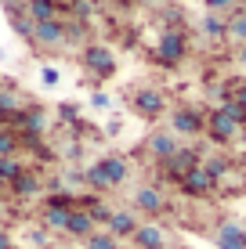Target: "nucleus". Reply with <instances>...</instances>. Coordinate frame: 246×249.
Segmentation results:
<instances>
[{"label": "nucleus", "instance_id": "1", "mask_svg": "<svg viewBox=\"0 0 246 249\" xmlns=\"http://www.w3.org/2000/svg\"><path fill=\"white\" fill-rule=\"evenodd\" d=\"M163 166H167V177H174V181H185V177H189L196 166H203V159H199L196 148H177L174 156L163 162Z\"/></svg>", "mask_w": 246, "mask_h": 249}, {"label": "nucleus", "instance_id": "2", "mask_svg": "<svg viewBox=\"0 0 246 249\" xmlns=\"http://www.w3.org/2000/svg\"><path fill=\"white\" fill-rule=\"evenodd\" d=\"M239 130H243V123H235V119L228 116V112H221V108H217V112H210V119H207V134L214 137L217 144H228Z\"/></svg>", "mask_w": 246, "mask_h": 249}, {"label": "nucleus", "instance_id": "3", "mask_svg": "<svg viewBox=\"0 0 246 249\" xmlns=\"http://www.w3.org/2000/svg\"><path fill=\"white\" fill-rule=\"evenodd\" d=\"M83 65H87L95 76H113V69H116V62H113V51H109V47H101V44H91L87 51H83Z\"/></svg>", "mask_w": 246, "mask_h": 249}, {"label": "nucleus", "instance_id": "4", "mask_svg": "<svg viewBox=\"0 0 246 249\" xmlns=\"http://www.w3.org/2000/svg\"><path fill=\"white\" fill-rule=\"evenodd\" d=\"M167 108V98L159 90H152V87H145V90H138L134 94V112L138 116H145V119H156L159 112Z\"/></svg>", "mask_w": 246, "mask_h": 249}, {"label": "nucleus", "instance_id": "5", "mask_svg": "<svg viewBox=\"0 0 246 249\" xmlns=\"http://www.w3.org/2000/svg\"><path fill=\"white\" fill-rule=\"evenodd\" d=\"M105 231L120 242V238H134V231H138V217H134L131 210H113V217H109Z\"/></svg>", "mask_w": 246, "mask_h": 249}, {"label": "nucleus", "instance_id": "6", "mask_svg": "<svg viewBox=\"0 0 246 249\" xmlns=\"http://www.w3.org/2000/svg\"><path fill=\"white\" fill-rule=\"evenodd\" d=\"M33 44L37 47H58V44H65V29H62V22H37L33 25Z\"/></svg>", "mask_w": 246, "mask_h": 249}, {"label": "nucleus", "instance_id": "7", "mask_svg": "<svg viewBox=\"0 0 246 249\" xmlns=\"http://www.w3.org/2000/svg\"><path fill=\"white\" fill-rule=\"evenodd\" d=\"M203 126H207V119H203L196 108H177L170 116V130L174 134H199Z\"/></svg>", "mask_w": 246, "mask_h": 249}, {"label": "nucleus", "instance_id": "8", "mask_svg": "<svg viewBox=\"0 0 246 249\" xmlns=\"http://www.w3.org/2000/svg\"><path fill=\"white\" fill-rule=\"evenodd\" d=\"M134 206H138V213H163L167 199H163V192H159V188L145 184V188H138V192H134Z\"/></svg>", "mask_w": 246, "mask_h": 249}, {"label": "nucleus", "instance_id": "9", "mask_svg": "<svg viewBox=\"0 0 246 249\" xmlns=\"http://www.w3.org/2000/svg\"><path fill=\"white\" fill-rule=\"evenodd\" d=\"M145 148L152 152V156H156L159 162H167V159H170L174 156V152H177V141H174V130H156V134H152L149 137V144H145Z\"/></svg>", "mask_w": 246, "mask_h": 249}, {"label": "nucleus", "instance_id": "10", "mask_svg": "<svg viewBox=\"0 0 246 249\" xmlns=\"http://www.w3.org/2000/svg\"><path fill=\"white\" fill-rule=\"evenodd\" d=\"M181 188H185V195H210V192L217 188V181H214V177H210L203 166H196V170H192V174L181 181Z\"/></svg>", "mask_w": 246, "mask_h": 249}, {"label": "nucleus", "instance_id": "11", "mask_svg": "<svg viewBox=\"0 0 246 249\" xmlns=\"http://www.w3.org/2000/svg\"><path fill=\"white\" fill-rule=\"evenodd\" d=\"M98 166H101V174H105L109 188L123 184V181H127V174H131V166H127V159H123V156H105V159L98 162Z\"/></svg>", "mask_w": 246, "mask_h": 249}, {"label": "nucleus", "instance_id": "12", "mask_svg": "<svg viewBox=\"0 0 246 249\" xmlns=\"http://www.w3.org/2000/svg\"><path fill=\"white\" fill-rule=\"evenodd\" d=\"M131 242L138 249H159V246H167V235H163V228H156V224H138Z\"/></svg>", "mask_w": 246, "mask_h": 249}, {"label": "nucleus", "instance_id": "13", "mask_svg": "<svg viewBox=\"0 0 246 249\" xmlns=\"http://www.w3.org/2000/svg\"><path fill=\"white\" fill-rule=\"evenodd\" d=\"M159 58H163L167 65H174V62L185 58V36L181 33H163V40H159Z\"/></svg>", "mask_w": 246, "mask_h": 249}, {"label": "nucleus", "instance_id": "14", "mask_svg": "<svg viewBox=\"0 0 246 249\" xmlns=\"http://www.w3.org/2000/svg\"><path fill=\"white\" fill-rule=\"evenodd\" d=\"M65 235H73V238H91V235H95V220H91V213L76 206V210L69 213V224H65Z\"/></svg>", "mask_w": 246, "mask_h": 249}, {"label": "nucleus", "instance_id": "15", "mask_svg": "<svg viewBox=\"0 0 246 249\" xmlns=\"http://www.w3.org/2000/svg\"><path fill=\"white\" fill-rule=\"evenodd\" d=\"M7 192H15L19 199H33V195L40 192V177L33 174V170H22V174L15 177L11 184H7Z\"/></svg>", "mask_w": 246, "mask_h": 249}, {"label": "nucleus", "instance_id": "16", "mask_svg": "<svg viewBox=\"0 0 246 249\" xmlns=\"http://www.w3.org/2000/svg\"><path fill=\"white\" fill-rule=\"evenodd\" d=\"M243 231L246 228H239V224H221L217 228V249H243Z\"/></svg>", "mask_w": 246, "mask_h": 249}, {"label": "nucleus", "instance_id": "17", "mask_svg": "<svg viewBox=\"0 0 246 249\" xmlns=\"http://www.w3.org/2000/svg\"><path fill=\"white\" fill-rule=\"evenodd\" d=\"M69 213H73V210H62V206H44V228H47V231H65Z\"/></svg>", "mask_w": 246, "mask_h": 249}, {"label": "nucleus", "instance_id": "18", "mask_svg": "<svg viewBox=\"0 0 246 249\" xmlns=\"http://www.w3.org/2000/svg\"><path fill=\"white\" fill-rule=\"evenodd\" d=\"M29 18L33 22H55V4H51V0H33L29 4Z\"/></svg>", "mask_w": 246, "mask_h": 249}, {"label": "nucleus", "instance_id": "19", "mask_svg": "<svg viewBox=\"0 0 246 249\" xmlns=\"http://www.w3.org/2000/svg\"><path fill=\"white\" fill-rule=\"evenodd\" d=\"M83 249H120V242L109 231H95L91 238H83Z\"/></svg>", "mask_w": 246, "mask_h": 249}, {"label": "nucleus", "instance_id": "20", "mask_svg": "<svg viewBox=\"0 0 246 249\" xmlns=\"http://www.w3.org/2000/svg\"><path fill=\"white\" fill-rule=\"evenodd\" d=\"M15 152H19V134L7 130V126H0V159L15 156Z\"/></svg>", "mask_w": 246, "mask_h": 249}, {"label": "nucleus", "instance_id": "21", "mask_svg": "<svg viewBox=\"0 0 246 249\" xmlns=\"http://www.w3.org/2000/svg\"><path fill=\"white\" fill-rule=\"evenodd\" d=\"M22 170H25V166H22V162H19V159H15V156H7V159H0V177H4V181H7V184H11V181H15V177H19V174H22Z\"/></svg>", "mask_w": 246, "mask_h": 249}, {"label": "nucleus", "instance_id": "22", "mask_svg": "<svg viewBox=\"0 0 246 249\" xmlns=\"http://www.w3.org/2000/svg\"><path fill=\"white\" fill-rule=\"evenodd\" d=\"M228 36H235L239 44H246V11H243V15H235V18L228 22Z\"/></svg>", "mask_w": 246, "mask_h": 249}, {"label": "nucleus", "instance_id": "23", "mask_svg": "<svg viewBox=\"0 0 246 249\" xmlns=\"http://www.w3.org/2000/svg\"><path fill=\"white\" fill-rule=\"evenodd\" d=\"M203 29L210 33V36H225V18H217V15H207V18H203Z\"/></svg>", "mask_w": 246, "mask_h": 249}, {"label": "nucleus", "instance_id": "24", "mask_svg": "<svg viewBox=\"0 0 246 249\" xmlns=\"http://www.w3.org/2000/svg\"><path fill=\"white\" fill-rule=\"evenodd\" d=\"M87 184H91V188H98V192H105V188H109V181H105V174H101V166H98V162L87 170Z\"/></svg>", "mask_w": 246, "mask_h": 249}, {"label": "nucleus", "instance_id": "25", "mask_svg": "<svg viewBox=\"0 0 246 249\" xmlns=\"http://www.w3.org/2000/svg\"><path fill=\"white\" fill-rule=\"evenodd\" d=\"M40 76H44V83H47V87H55V83H58V69H51V65H47Z\"/></svg>", "mask_w": 246, "mask_h": 249}, {"label": "nucleus", "instance_id": "26", "mask_svg": "<svg viewBox=\"0 0 246 249\" xmlns=\"http://www.w3.org/2000/svg\"><path fill=\"white\" fill-rule=\"evenodd\" d=\"M232 4H235V0H207L210 11H221V7H232Z\"/></svg>", "mask_w": 246, "mask_h": 249}, {"label": "nucleus", "instance_id": "27", "mask_svg": "<svg viewBox=\"0 0 246 249\" xmlns=\"http://www.w3.org/2000/svg\"><path fill=\"white\" fill-rule=\"evenodd\" d=\"M91 101H95V108H109V105H113V101H109L105 94H95V98H91Z\"/></svg>", "mask_w": 246, "mask_h": 249}, {"label": "nucleus", "instance_id": "28", "mask_svg": "<svg viewBox=\"0 0 246 249\" xmlns=\"http://www.w3.org/2000/svg\"><path fill=\"white\" fill-rule=\"evenodd\" d=\"M0 249H11V238H7V231H0Z\"/></svg>", "mask_w": 246, "mask_h": 249}, {"label": "nucleus", "instance_id": "29", "mask_svg": "<svg viewBox=\"0 0 246 249\" xmlns=\"http://www.w3.org/2000/svg\"><path fill=\"white\" fill-rule=\"evenodd\" d=\"M239 62H243V65H246V47H243V51H239Z\"/></svg>", "mask_w": 246, "mask_h": 249}, {"label": "nucleus", "instance_id": "30", "mask_svg": "<svg viewBox=\"0 0 246 249\" xmlns=\"http://www.w3.org/2000/svg\"><path fill=\"white\" fill-rule=\"evenodd\" d=\"M4 188H7V181H4V177H0V192H4Z\"/></svg>", "mask_w": 246, "mask_h": 249}, {"label": "nucleus", "instance_id": "31", "mask_svg": "<svg viewBox=\"0 0 246 249\" xmlns=\"http://www.w3.org/2000/svg\"><path fill=\"white\" fill-rule=\"evenodd\" d=\"M239 134H243V144H246V126H243V130H239Z\"/></svg>", "mask_w": 246, "mask_h": 249}, {"label": "nucleus", "instance_id": "32", "mask_svg": "<svg viewBox=\"0 0 246 249\" xmlns=\"http://www.w3.org/2000/svg\"><path fill=\"white\" fill-rule=\"evenodd\" d=\"M243 249H246V231H243Z\"/></svg>", "mask_w": 246, "mask_h": 249}, {"label": "nucleus", "instance_id": "33", "mask_svg": "<svg viewBox=\"0 0 246 249\" xmlns=\"http://www.w3.org/2000/svg\"><path fill=\"white\" fill-rule=\"evenodd\" d=\"M243 170H246V156H243Z\"/></svg>", "mask_w": 246, "mask_h": 249}, {"label": "nucleus", "instance_id": "34", "mask_svg": "<svg viewBox=\"0 0 246 249\" xmlns=\"http://www.w3.org/2000/svg\"><path fill=\"white\" fill-rule=\"evenodd\" d=\"M235 4H246V0H235Z\"/></svg>", "mask_w": 246, "mask_h": 249}, {"label": "nucleus", "instance_id": "35", "mask_svg": "<svg viewBox=\"0 0 246 249\" xmlns=\"http://www.w3.org/2000/svg\"><path fill=\"white\" fill-rule=\"evenodd\" d=\"M145 4H152V0H145Z\"/></svg>", "mask_w": 246, "mask_h": 249}, {"label": "nucleus", "instance_id": "36", "mask_svg": "<svg viewBox=\"0 0 246 249\" xmlns=\"http://www.w3.org/2000/svg\"><path fill=\"white\" fill-rule=\"evenodd\" d=\"M159 249H167V246H159Z\"/></svg>", "mask_w": 246, "mask_h": 249}, {"label": "nucleus", "instance_id": "37", "mask_svg": "<svg viewBox=\"0 0 246 249\" xmlns=\"http://www.w3.org/2000/svg\"><path fill=\"white\" fill-rule=\"evenodd\" d=\"M11 249H15V246H11Z\"/></svg>", "mask_w": 246, "mask_h": 249}]
</instances>
